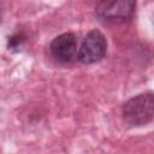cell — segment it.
Here are the masks:
<instances>
[{"mask_svg": "<svg viewBox=\"0 0 154 154\" xmlns=\"http://www.w3.org/2000/svg\"><path fill=\"white\" fill-rule=\"evenodd\" d=\"M136 11V2L129 0L100 1L95 6L96 17L107 24H124L130 22Z\"/></svg>", "mask_w": 154, "mask_h": 154, "instance_id": "2", "label": "cell"}, {"mask_svg": "<svg viewBox=\"0 0 154 154\" xmlns=\"http://www.w3.org/2000/svg\"><path fill=\"white\" fill-rule=\"evenodd\" d=\"M0 20H1V8H0Z\"/></svg>", "mask_w": 154, "mask_h": 154, "instance_id": "5", "label": "cell"}, {"mask_svg": "<svg viewBox=\"0 0 154 154\" xmlns=\"http://www.w3.org/2000/svg\"><path fill=\"white\" fill-rule=\"evenodd\" d=\"M123 119L131 126H142L152 122L154 116V95L152 91L137 94L123 105Z\"/></svg>", "mask_w": 154, "mask_h": 154, "instance_id": "1", "label": "cell"}, {"mask_svg": "<svg viewBox=\"0 0 154 154\" xmlns=\"http://www.w3.org/2000/svg\"><path fill=\"white\" fill-rule=\"evenodd\" d=\"M51 55L60 64L70 63L77 53V37L73 32L58 35L49 43Z\"/></svg>", "mask_w": 154, "mask_h": 154, "instance_id": "4", "label": "cell"}, {"mask_svg": "<svg viewBox=\"0 0 154 154\" xmlns=\"http://www.w3.org/2000/svg\"><path fill=\"white\" fill-rule=\"evenodd\" d=\"M107 53L106 36L97 29L90 30L79 47L77 58L82 64H94L105 58Z\"/></svg>", "mask_w": 154, "mask_h": 154, "instance_id": "3", "label": "cell"}]
</instances>
